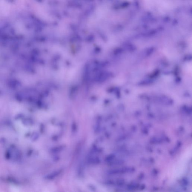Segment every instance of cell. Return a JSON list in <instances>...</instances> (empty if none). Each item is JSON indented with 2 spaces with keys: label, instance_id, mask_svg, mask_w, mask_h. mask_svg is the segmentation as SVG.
I'll list each match as a JSON object with an SVG mask.
<instances>
[{
  "label": "cell",
  "instance_id": "6da1fadb",
  "mask_svg": "<svg viewBox=\"0 0 192 192\" xmlns=\"http://www.w3.org/2000/svg\"><path fill=\"white\" fill-rule=\"evenodd\" d=\"M62 171V170H58V171H54L53 172L51 173L48 174L46 178V179L48 180H52L54 179V178H56L57 176L61 173Z\"/></svg>",
  "mask_w": 192,
  "mask_h": 192
}]
</instances>
